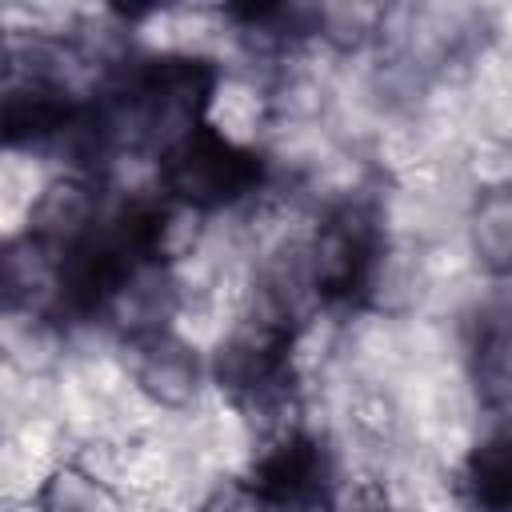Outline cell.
<instances>
[{
	"mask_svg": "<svg viewBox=\"0 0 512 512\" xmlns=\"http://www.w3.org/2000/svg\"><path fill=\"white\" fill-rule=\"evenodd\" d=\"M128 376V392L156 420H188L212 404V364L208 348L184 332H152L128 344H116Z\"/></svg>",
	"mask_w": 512,
	"mask_h": 512,
	"instance_id": "1",
	"label": "cell"
},
{
	"mask_svg": "<svg viewBox=\"0 0 512 512\" xmlns=\"http://www.w3.org/2000/svg\"><path fill=\"white\" fill-rule=\"evenodd\" d=\"M24 500H32L36 512H136L132 496L104 468L76 452L44 468V476Z\"/></svg>",
	"mask_w": 512,
	"mask_h": 512,
	"instance_id": "2",
	"label": "cell"
},
{
	"mask_svg": "<svg viewBox=\"0 0 512 512\" xmlns=\"http://www.w3.org/2000/svg\"><path fill=\"white\" fill-rule=\"evenodd\" d=\"M456 240L476 280L512 288V188L472 196L464 204Z\"/></svg>",
	"mask_w": 512,
	"mask_h": 512,
	"instance_id": "3",
	"label": "cell"
},
{
	"mask_svg": "<svg viewBox=\"0 0 512 512\" xmlns=\"http://www.w3.org/2000/svg\"><path fill=\"white\" fill-rule=\"evenodd\" d=\"M184 512H272V504L244 472H224V476L208 480Z\"/></svg>",
	"mask_w": 512,
	"mask_h": 512,
	"instance_id": "4",
	"label": "cell"
}]
</instances>
